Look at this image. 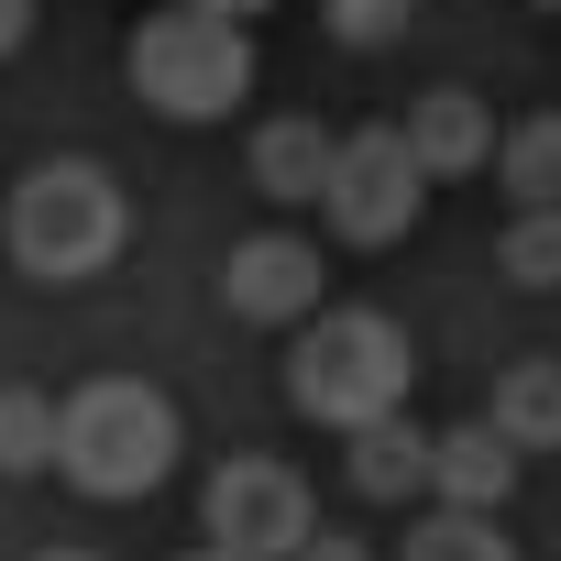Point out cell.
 <instances>
[{"label": "cell", "instance_id": "cell-11", "mask_svg": "<svg viewBox=\"0 0 561 561\" xmlns=\"http://www.w3.org/2000/svg\"><path fill=\"white\" fill-rule=\"evenodd\" d=\"M408 144H419L430 176H473V165H495V111H484L473 89H430V100L408 111Z\"/></svg>", "mask_w": 561, "mask_h": 561}, {"label": "cell", "instance_id": "cell-7", "mask_svg": "<svg viewBox=\"0 0 561 561\" xmlns=\"http://www.w3.org/2000/svg\"><path fill=\"white\" fill-rule=\"evenodd\" d=\"M320 287H331V264H320V242H298V231H253V242H231V264H220V309L253 320V331H309V320H320Z\"/></svg>", "mask_w": 561, "mask_h": 561}, {"label": "cell", "instance_id": "cell-21", "mask_svg": "<svg viewBox=\"0 0 561 561\" xmlns=\"http://www.w3.org/2000/svg\"><path fill=\"white\" fill-rule=\"evenodd\" d=\"M187 561H231V550H187Z\"/></svg>", "mask_w": 561, "mask_h": 561}, {"label": "cell", "instance_id": "cell-2", "mask_svg": "<svg viewBox=\"0 0 561 561\" xmlns=\"http://www.w3.org/2000/svg\"><path fill=\"white\" fill-rule=\"evenodd\" d=\"M56 473H67L78 495H100V506L154 495V484L176 473V397L144 386V375H89V386L67 397V451H56Z\"/></svg>", "mask_w": 561, "mask_h": 561}, {"label": "cell", "instance_id": "cell-16", "mask_svg": "<svg viewBox=\"0 0 561 561\" xmlns=\"http://www.w3.org/2000/svg\"><path fill=\"white\" fill-rule=\"evenodd\" d=\"M495 264L517 275V287H561V209H517L506 242H495Z\"/></svg>", "mask_w": 561, "mask_h": 561}, {"label": "cell", "instance_id": "cell-1", "mask_svg": "<svg viewBox=\"0 0 561 561\" xmlns=\"http://www.w3.org/2000/svg\"><path fill=\"white\" fill-rule=\"evenodd\" d=\"M408 386H419V353H408V331L386 309H320L298 331V353H287V408L320 419V430H342V440L375 430V419H397Z\"/></svg>", "mask_w": 561, "mask_h": 561}, {"label": "cell", "instance_id": "cell-24", "mask_svg": "<svg viewBox=\"0 0 561 561\" xmlns=\"http://www.w3.org/2000/svg\"><path fill=\"white\" fill-rule=\"evenodd\" d=\"M539 12H561V0H539Z\"/></svg>", "mask_w": 561, "mask_h": 561}, {"label": "cell", "instance_id": "cell-17", "mask_svg": "<svg viewBox=\"0 0 561 561\" xmlns=\"http://www.w3.org/2000/svg\"><path fill=\"white\" fill-rule=\"evenodd\" d=\"M408 12H419V0H320V23H331V45H353V56L397 45V34H408Z\"/></svg>", "mask_w": 561, "mask_h": 561}, {"label": "cell", "instance_id": "cell-8", "mask_svg": "<svg viewBox=\"0 0 561 561\" xmlns=\"http://www.w3.org/2000/svg\"><path fill=\"white\" fill-rule=\"evenodd\" d=\"M517 462H528V451H517L495 419H451V430H440V462H430V495H440V506H484V517H495V506L517 495Z\"/></svg>", "mask_w": 561, "mask_h": 561}, {"label": "cell", "instance_id": "cell-3", "mask_svg": "<svg viewBox=\"0 0 561 561\" xmlns=\"http://www.w3.org/2000/svg\"><path fill=\"white\" fill-rule=\"evenodd\" d=\"M122 67H133L144 111H165V122H231L242 89H253V34H242L231 12L165 0V12L133 23V56H122Z\"/></svg>", "mask_w": 561, "mask_h": 561}, {"label": "cell", "instance_id": "cell-23", "mask_svg": "<svg viewBox=\"0 0 561 561\" xmlns=\"http://www.w3.org/2000/svg\"><path fill=\"white\" fill-rule=\"evenodd\" d=\"M0 242H12V209H0Z\"/></svg>", "mask_w": 561, "mask_h": 561}, {"label": "cell", "instance_id": "cell-12", "mask_svg": "<svg viewBox=\"0 0 561 561\" xmlns=\"http://www.w3.org/2000/svg\"><path fill=\"white\" fill-rule=\"evenodd\" d=\"M484 419H495L517 451H561V364H506Z\"/></svg>", "mask_w": 561, "mask_h": 561}, {"label": "cell", "instance_id": "cell-18", "mask_svg": "<svg viewBox=\"0 0 561 561\" xmlns=\"http://www.w3.org/2000/svg\"><path fill=\"white\" fill-rule=\"evenodd\" d=\"M298 561H364V539H353V528H320V539H309Z\"/></svg>", "mask_w": 561, "mask_h": 561}, {"label": "cell", "instance_id": "cell-22", "mask_svg": "<svg viewBox=\"0 0 561 561\" xmlns=\"http://www.w3.org/2000/svg\"><path fill=\"white\" fill-rule=\"evenodd\" d=\"M45 561H89V550H45Z\"/></svg>", "mask_w": 561, "mask_h": 561}, {"label": "cell", "instance_id": "cell-20", "mask_svg": "<svg viewBox=\"0 0 561 561\" xmlns=\"http://www.w3.org/2000/svg\"><path fill=\"white\" fill-rule=\"evenodd\" d=\"M198 12H231V23H253V12H275V0H198Z\"/></svg>", "mask_w": 561, "mask_h": 561}, {"label": "cell", "instance_id": "cell-4", "mask_svg": "<svg viewBox=\"0 0 561 561\" xmlns=\"http://www.w3.org/2000/svg\"><path fill=\"white\" fill-rule=\"evenodd\" d=\"M111 253H122V187H111V165L56 154V165H34L12 187V264L23 275L78 287V275H100Z\"/></svg>", "mask_w": 561, "mask_h": 561}, {"label": "cell", "instance_id": "cell-19", "mask_svg": "<svg viewBox=\"0 0 561 561\" xmlns=\"http://www.w3.org/2000/svg\"><path fill=\"white\" fill-rule=\"evenodd\" d=\"M23 34H34V0H0V56H12Z\"/></svg>", "mask_w": 561, "mask_h": 561}, {"label": "cell", "instance_id": "cell-9", "mask_svg": "<svg viewBox=\"0 0 561 561\" xmlns=\"http://www.w3.org/2000/svg\"><path fill=\"white\" fill-rule=\"evenodd\" d=\"M430 462H440V430H408V408L375 419V430H353V451H342V473H353L364 506H408V495H430Z\"/></svg>", "mask_w": 561, "mask_h": 561}, {"label": "cell", "instance_id": "cell-14", "mask_svg": "<svg viewBox=\"0 0 561 561\" xmlns=\"http://www.w3.org/2000/svg\"><path fill=\"white\" fill-rule=\"evenodd\" d=\"M67 451V408L45 386H0V473H56Z\"/></svg>", "mask_w": 561, "mask_h": 561}, {"label": "cell", "instance_id": "cell-6", "mask_svg": "<svg viewBox=\"0 0 561 561\" xmlns=\"http://www.w3.org/2000/svg\"><path fill=\"white\" fill-rule=\"evenodd\" d=\"M331 231L353 242V253H375V242H408L419 231V209H430V165H419V144H408V122H364V133H342V165H331Z\"/></svg>", "mask_w": 561, "mask_h": 561}, {"label": "cell", "instance_id": "cell-5", "mask_svg": "<svg viewBox=\"0 0 561 561\" xmlns=\"http://www.w3.org/2000/svg\"><path fill=\"white\" fill-rule=\"evenodd\" d=\"M198 528H209V550H231V561H298V550L320 539V506H309L298 462L231 451V462L198 484Z\"/></svg>", "mask_w": 561, "mask_h": 561}, {"label": "cell", "instance_id": "cell-15", "mask_svg": "<svg viewBox=\"0 0 561 561\" xmlns=\"http://www.w3.org/2000/svg\"><path fill=\"white\" fill-rule=\"evenodd\" d=\"M397 561H517V539L484 517V506H430L419 528H408V550Z\"/></svg>", "mask_w": 561, "mask_h": 561}, {"label": "cell", "instance_id": "cell-13", "mask_svg": "<svg viewBox=\"0 0 561 561\" xmlns=\"http://www.w3.org/2000/svg\"><path fill=\"white\" fill-rule=\"evenodd\" d=\"M495 176L517 209H561V111H528L506 144H495Z\"/></svg>", "mask_w": 561, "mask_h": 561}, {"label": "cell", "instance_id": "cell-10", "mask_svg": "<svg viewBox=\"0 0 561 561\" xmlns=\"http://www.w3.org/2000/svg\"><path fill=\"white\" fill-rule=\"evenodd\" d=\"M331 165H342V133H320L309 111H287V122H264L253 133V187L264 198H331Z\"/></svg>", "mask_w": 561, "mask_h": 561}]
</instances>
